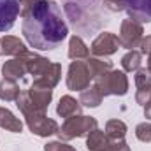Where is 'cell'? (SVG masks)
<instances>
[{"mask_svg":"<svg viewBox=\"0 0 151 151\" xmlns=\"http://www.w3.org/2000/svg\"><path fill=\"white\" fill-rule=\"evenodd\" d=\"M21 32L34 49L51 51L65 40L69 27L56 2L39 0L32 7V11L23 16Z\"/></svg>","mask_w":151,"mask_h":151,"instance_id":"cell-1","label":"cell"},{"mask_svg":"<svg viewBox=\"0 0 151 151\" xmlns=\"http://www.w3.org/2000/svg\"><path fill=\"white\" fill-rule=\"evenodd\" d=\"M99 0H63V11L77 32H95L107 19L100 12Z\"/></svg>","mask_w":151,"mask_h":151,"instance_id":"cell-2","label":"cell"},{"mask_svg":"<svg viewBox=\"0 0 151 151\" xmlns=\"http://www.w3.org/2000/svg\"><path fill=\"white\" fill-rule=\"evenodd\" d=\"M97 127H99V121L93 116L77 114V116L67 118L63 121V125L58 130V137H60V141H70V139H76V137H86Z\"/></svg>","mask_w":151,"mask_h":151,"instance_id":"cell-3","label":"cell"},{"mask_svg":"<svg viewBox=\"0 0 151 151\" xmlns=\"http://www.w3.org/2000/svg\"><path fill=\"white\" fill-rule=\"evenodd\" d=\"M93 81L104 97H109V95L123 97L128 93V77L123 70H114L113 69L106 74L97 76Z\"/></svg>","mask_w":151,"mask_h":151,"instance_id":"cell-4","label":"cell"},{"mask_svg":"<svg viewBox=\"0 0 151 151\" xmlns=\"http://www.w3.org/2000/svg\"><path fill=\"white\" fill-rule=\"evenodd\" d=\"M90 81L93 79L86 60H74L67 70V88L72 91H83L90 86Z\"/></svg>","mask_w":151,"mask_h":151,"instance_id":"cell-5","label":"cell"},{"mask_svg":"<svg viewBox=\"0 0 151 151\" xmlns=\"http://www.w3.org/2000/svg\"><path fill=\"white\" fill-rule=\"evenodd\" d=\"M142 37H144V28L139 21L130 19V18L121 21V27H119V44H121V47H125L128 51L135 49V47H139Z\"/></svg>","mask_w":151,"mask_h":151,"instance_id":"cell-6","label":"cell"},{"mask_svg":"<svg viewBox=\"0 0 151 151\" xmlns=\"http://www.w3.org/2000/svg\"><path fill=\"white\" fill-rule=\"evenodd\" d=\"M25 121H27L28 130L37 137H49V135L58 134V130H60L58 123L53 118H49L46 113L28 114V116H25Z\"/></svg>","mask_w":151,"mask_h":151,"instance_id":"cell-7","label":"cell"},{"mask_svg":"<svg viewBox=\"0 0 151 151\" xmlns=\"http://www.w3.org/2000/svg\"><path fill=\"white\" fill-rule=\"evenodd\" d=\"M119 47H121V44H119V37L118 35H114L113 32H102L91 42L90 53H93V56L106 58V56L114 55Z\"/></svg>","mask_w":151,"mask_h":151,"instance_id":"cell-8","label":"cell"},{"mask_svg":"<svg viewBox=\"0 0 151 151\" xmlns=\"http://www.w3.org/2000/svg\"><path fill=\"white\" fill-rule=\"evenodd\" d=\"M130 19L142 23H151V0H123Z\"/></svg>","mask_w":151,"mask_h":151,"instance_id":"cell-9","label":"cell"},{"mask_svg":"<svg viewBox=\"0 0 151 151\" xmlns=\"http://www.w3.org/2000/svg\"><path fill=\"white\" fill-rule=\"evenodd\" d=\"M19 16L18 0H0V32H9Z\"/></svg>","mask_w":151,"mask_h":151,"instance_id":"cell-10","label":"cell"},{"mask_svg":"<svg viewBox=\"0 0 151 151\" xmlns=\"http://www.w3.org/2000/svg\"><path fill=\"white\" fill-rule=\"evenodd\" d=\"M135 102L139 106H146V102L151 97V72L148 69H139L135 70Z\"/></svg>","mask_w":151,"mask_h":151,"instance_id":"cell-11","label":"cell"},{"mask_svg":"<svg viewBox=\"0 0 151 151\" xmlns=\"http://www.w3.org/2000/svg\"><path fill=\"white\" fill-rule=\"evenodd\" d=\"M27 91H28V97H30V100L34 102V106L37 107L40 113H46L47 107H49V104H51V100H53V90L47 88V86H42V84H39V83L34 81L32 86H30Z\"/></svg>","mask_w":151,"mask_h":151,"instance_id":"cell-12","label":"cell"},{"mask_svg":"<svg viewBox=\"0 0 151 151\" xmlns=\"http://www.w3.org/2000/svg\"><path fill=\"white\" fill-rule=\"evenodd\" d=\"M19 58L23 60V63H25V67H27V74L34 76V79L39 77V76L51 65V60L40 56L37 53H32V51H27V53L19 55Z\"/></svg>","mask_w":151,"mask_h":151,"instance_id":"cell-13","label":"cell"},{"mask_svg":"<svg viewBox=\"0 0 151 151\" xmlns=\"http://www.w3.org/2000/svg\"><path fill=\"white\" fill-rule=\"evenodd\" d=\"M27 46L19 37L14 35H4L0 39V55L5 56H19L23 53H27Z\"/></svg>","mask_w":151,"mask_h":151,"instance_id":"cell-14","label":"cell"},{"mask_svg":"<svg viewBox=\"0 0 151 151\" xmlns=\"http://www.w3.org/2000/svg\"><path fill=\"white\" fill-rule=\"evenodd\" d=\"M2 76L4 79H12V81H19L27 76V67L23 63V60L19 56H14L11 60H7L2 65Z\"/></svg>","mask_w":151,"mask_h":151,"instance_id":"cell-15","label":"cell"},{"mask_svg":"<svg viewBox=\"0 0 151 151\" xmlns=\"http://www.w3.org/2000/svg\"><path fill=\"white\" fill-rule=\"evenodd\" d=\"M60 79H62V65L56 63V62H51V65L39 76V77H35L34 81L39 83V84H42V86H47V88L53 90V88L60 83Z\"/></svg>","mask_w":151,"mask_h":151,"instance_id":"cell-16","label":"cell"},{"mask_svg":"<svg viewBox=\"0 0 151 151\" xmlns=\"http://www.w3.org/2000/svg\"><path fill=\"white\" fill-rule=\"evenodd\" d=\"M56 114L60 118H65V119L81 114V104H79V100H76L74 97H70V95H63L60 99L58 106H56Z\"/></svg>","mask_w":151,"mask_h":151,"instance_id":"cell-17","label":"cell"},{"mask_svg":"<svg viewBox=\"0 0 151 151\" xmlns=\"http://www.w3.org/2000/svg\"><path fill=\"white\" fill-rule=\"evenodd\" d=\"M107 146H109V137L99 127L86 135V148H88V151H107Z\"/></svg>","mask_w":151,"mask_h":151,"instance_id":"cell-18","label":"cell"},{"mask_svg":"<svg viewBox=\"0 0 151 151\" xmlns=\"http://www.w3.org/2000/svg\"><path fill=\"white\" fill-rule=\"evenodd\" d=\"M0 128H5L7 132H12V134H21L23 121L16 118L7 107H0Z\"/></svg>","mask_w":151,"mask_h":151,"instance_id":"cell-19","label":"cell"},{"mask_svg":"<svg viewBox=\"0 0 151 151\" xmlns=\"http://www.w3.org/2000/svg\"><path fill=\"white\" fill-rule=\"evenodd\" d=\"M67 55L70 60H86V58H90V47L84 44V40L79 35H72L69 40Z\"/></svg>","mask_w":151,"mask_h":151,"instance_id":"cell-20","label":"cell"},{"mask_svg":"<svg viewBox=\"0 0 151 151\" xmlns=\"http://www.w3.org/2000/svg\"><path fill=\"white\" fill-rule=\"evenodd\" d=\"M102 100H104V95L100 93V90L95 84L93 86H88L79 95V104L84 106V107H99L102 104Z\"/></svg>","mask_w":151,"mask_h":151,"instance_id":"cell-21","label":"cell"},{"mask_svg":"<svg viewBox=\"0 0 151 151\" xmlns=\"http://www.w3.org/2000/svg\"><path fill=\"white\" fill-rule=\"evenodd\" d=\"M19 93L21 91H19L18 81H12V79H2L0 81V100H4V102H16Z\"/></svg>","mask_w":151,"mask_h":151,"instance_id":"cell-22","label":"cell"},{"mask_svg":"<svg viewBox=\"0 0 151 151\" xmlns=\"http://www.w3.org/2000/svg\"><path fill=\"white\" fill-rule=\"evenodd\" d=\"M86 63H88L91 79H95L97 76H100V74H106V72L113 70V62H109V60H106V58L90 56V58H86Z\"/></svg>","mask_w":151,"mask_h":151,"instance_id":"cell-23","label":"cell"},{"mask_svg":"<svg viewBox=\"0 0 151 151\" xmlns=\"http://www.w3.org/2000/svg\"><path fill=\"white\" fill-rule=\"evenodd\" d=\"M141 63H142V53L137 51V49H130L127 55H123L121 58V67H123V72H135L141 69Z\"/></svg>","mask_w":151,"mask_h":151,"instance_id":"cell-24","label":"cell"},{"mask_svg":"<svg viewBox=\"0 0 151 151\" xmlns=\"http://www.w3.org/2000/svg\"><path fill=\"white\" fill-rule=\"evenodd\" d=\"M128 128L121 119H109L106 123V134L109 139H125Z\"/></svg>","mask_w":151,"mask_h":151,"instance_id":"cell-25","label":"cell"},{"mask_svg":"<svg viewBox=\"0 0 151 151\" xmlns=\"http://www.w3.org/2000/svg\"><path fill=\"white\" fill-rule=\"evenodd\" d=\"M135 137L141 142H151V123L144 121L135 127Z\"/></svg>","mask_w":151,"mask_h":151,"instance_id":"cell-26","label":"cell"},{"mask_svg":"<svg viewBox=\"0 0 151 151\" xmlns=\"http://www.w3.org/2000/svg\"><path fill=\"white\" fill-rule=\"evenodd\" d=\"M44 151H77L74 146H69L65 141H53L44 146Z\"/></svg>","mask_w":151,"mask_h":151,"instance_id":"cell-27","label":"cell"},{"mask_svg":"<svg viewBox=\"0 0 151 151\" xmlns=\"http://www.w3.org/2000/svg\"><path fill=\"white\" fill-rule=\"evenodd\" d=\"M139 47H141V53H142V55H148V63H146V69L151 72V35L142 37L141 44H139Z\"/></svg>","mask_w":151,"mask_h":151,"instance_id":"cell-28","label":"cell"},{"mask_svg":"<svg viewBox=\"0 0 151 151\" xmlns=\"http://www.w3.org/2000/svg\"><path fill=\"white\" fill-rule=\"evenodd\" d=\"M102 7L109 12H121L125 9L123 0H102Z\"/></svg>","mask_w":151,"mask_h":151,"instance_id":"cell-29","label":"cell"},{"mask_svg":"<svg viewBox=\"0 0 151 151\" xmlns=\"http://www.w3.org/2000/svg\"><path fill=\"white\" fill-rule=\"evenodd\" d=\"M107 151H130V146L125 142V139H109Z\"/></svg>","mask_w":151,"mask_h":151,"instance_id":"cell-30","label":"cell"},{"mask_svg":"<svg viewBox=\"0 0 151 151\" xmlns=\"http://www.w3.org/2000/svg\"><path fill=\"white\" fill-rule=\"evenodd\" d=\"M18 2H19V16L23 18V16H27L32 11V7L37 4L39 0H18Z\"/></svg>","mask_w":151,"mask_h":151,"instance_id":"cell-31","label":"cell"},{"mask_svg":"<svg viewBox=\"0 0 151 151\" xmlns=\"http://www.w3.org/2000/svg\"><path fill=\"white\" fill-rule=\"evenodd\" d=\"M144 116L148 119H151V97H150V100L146 102V106H144Z\"/></svg>","mask_w":151,"mask_h":151,"instance_id":"cell-32","label":"cell"}]
</instances>
